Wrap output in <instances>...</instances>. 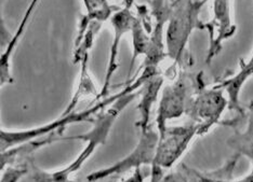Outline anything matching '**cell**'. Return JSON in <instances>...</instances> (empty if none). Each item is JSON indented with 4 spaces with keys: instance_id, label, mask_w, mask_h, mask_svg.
<instances>
[{
    "instance_id": "12",
    "label": "cell",
    "mask_w": 253,
    "mask_h": 182,
    "mask_svg": "<svg viewBox=\"0 0 253 182\" xmlns=\"http://www.w3.org/2000/svg\"><path fill=\"white\" fill-rule=\"evenodd\" d=\"M83 2L85 13L80 22L78 35L75 42L79 41L90 27H101L103 23L111 19L115 13V9L108 3L107 0H83Z\"/></svg>"
},
{
    "instance_id": "22",
    "label": "cell",
    "mask_w": 253,
    "mask_h": 182,
    "mask_svg": "<svg viewBox=\"0 0 253 182\" xmlns=\"http://www.w3.org/2000/svg\"><path fill=\"white\" fill-rule=\"evenodd\" d=\"M170 1H172L173 3H175V2H176V0H170Z\"/></svg>"
},
{
    "instance_id": "17",
    "label": "cell",
    "mask_w": 253,
    "mask_h": 182,
    "mask_svg": "<svg viewBox=\"0 0 253 182\" xmlns=\"http://www.w3.org/2000/svg\"><path fill=\"white\" fill-rule=\"evenodd\" d=\"M144 23V19L135 16L131 26V35H132V47H133V54H132L131 66L129 70V77L134 68V62L136 59L141 55H145L149 40H151V32L148 31Z\"/></svg>"
},
{
    "instance_id": "21",
    "label": "cell",
    "mask_w": 253,
    "mask_h": 182,
    "mask_svg": "<svg viewBox=\"0 0 253 182\" xmlns=\"http://www.w3.org/2000/svg\"><path fill=\"white\" fill-rule=\"evenodd\" d=\"M198 182H215V179L212 177V176L209 174L207 176H201L199 177V181Z\"/></svg>"
},
{
    "instance_id": "3",
    "label": "cell",
    "mask_w": 253,
    "mask_h": 182,
    "mask_svg": "<svg viewBox=\"0 0 253 182\" xmlns=\"http://www.w3.org/2000/svg\"><path fill=\"white\" fill-rule=\"evenodd\" d=\"M208 0H177L167 23L165 35L168 58L173 66L181 62L193 30H206V23L199 19V13Z\"/></svg>"
},
{
    "instance_id": "8",
    "label": "cell",
    "mask_w": 253,
    "mask_h": 182,
    "mask_svg": "<svg viewBox=\"0 0 253 182\" xmlns=\"http://www.w3.org/2000/svg\"><path fill=\"white\" fill-rule=\"evenodd\" d=\"M133 1L134 0H126V1H125L124 7L122 9H118L111 18V24L114 28V39L111 45V53H109L108 58L105 80L104 83H103L101 92L96 98L97 100L108 97L112 79L114 77V73L116 72L118 68V54L120 41H122V38L124 37L125 33L131 30L132 22H133L135 18L133 13L131 12V5L133 3Z\"/></svg>"
},
{
    "instance_id": "1",
    "label": "cell",
    "mask_w": 253,
    "mask_h": 182,
    "mask_svg": "<svg viewBox=\"0 0 253 182\" xmlns=\"http://www.w3.org/2000/svg\"><path fill=\"white\" fill-rule=\"evenodd\" d=\"M160 72L159 68L144 67L142 68V73L137 77L135 76L131 82L124 89V94L112 104L105 108L104 110L97 113L92 122V127L87 133L76 136H67L61 137V140H79L85 144L83 151L75 160L61 170H56L53 173L36 170L34 175V180L36 182H74L71 179V176L82 168L84 163L93 155L95 150L102 145H105L112 132L115 122L117 121L119 116L125 111L132 101L140 95V89L149 77Z\"/></svg>"
},
{
    "instance_id": "20",
    "label": "cell",
    "mask_w": 253,
    "mask_h": 182,
    "mask_svg": "<svg viewBox=\"0 0 253 182\" xmlns=\"http://www.w3.org/2000/svg\"><path fill=\"white\" fill-rule=\"evenodd\" d=\"M123 182H144V177H143L141 169H135L128 179L124 180Z\"/></svg>"
},
{
    "instance_id": "10",
    "label": "cell",
    "mask_w": 253,
    "mask_h": 182,
    "mask_svg": "<svg viewBox=\"0 0 253 182\" xmlns=\"http://www.w3.org/2000/svg\"><path fill=\"white\" fill-rule=\"evenodd\" d=\"M164 89V77L162 72H158L156 75L149 77L140 89L141 99L137 105L139 110L140 120L136 123V126L139 127L140 132H143L148 128L149 120H151L153 107L156 104L159 94Z\"/></svg>"
},
{
    "instance_id": "11",
    "label": "cell",
    "mask_w": 253,
    "mask_h": 182,
    "mask_svg": "<svg viewBox=\"0 0 253 182\" xmlns=\"http://www.w3.org/2000/svg\"><path fill=\"white\" fill-rule=\"evenodd\" d=\"M40 0H32L30 5H28L27 10L25 11V14L23 16V19L20 23L19 28L16 30V32L14 35L11 37L9 43L7 44L2 50L1 53V59H0V81H1V87H3L4 84L8 83H12L13 82V78L12 75H11V58H12V54L14 52V50L16 49V45L19 44L21 38L24 33L26 26L30 22L32 15L34 13V11L37 8V4L39 3Z\"/></svg>"
},
{
    "instance_id": "4",
    "label": "cell",
    "mask_w": 253,
    "mask_h": 182,
    "mask_svg": "<svg viewBox=\"0 0 253 182\" xmlns=\"http://www.w3.org/2000/svg\"><path fill=\"white\" fill-rule=\"evenodd\" d=\"M196 136H198V126L194 123L181 126H167L159 134L149 182L162 181L165 170L171 168L180 160Z\"/></svg>"
},
{
    "instance_id": "7",
    "label": "cell",
    "mask_w": 253,
    "mask_h": 182,
    "mask_svg": "<svg viewBox=\"0 0 253 182\" xmlns=\"http://www.w3.org/2000/svg\"><path fill=\"white\" fill-rule=\"evenodd\" d=\"M228 108V98L224 91L217 88L203 89L194 96L186 115L198 126V136H204L218 124L224 111Z\"/></svg>"
},
{
    "instance_id": "18",
    "label": "cell",
    "mask_w": 253,
    "mask_h": 182,
    "mask_svg": "<svg viewBox=\"0 0 253 182\" xmlns=\"http://www.w3.org/2000/svg\"><path fill=\"white\" fill-rule=\"evenodd\" d=\"M27 173L28 169L25 166H7L1 170V180H0V182H19Z\"/></svg>"
},
{
    "instance_id": "2",
    "label": "cell",
    "mask_w": 253,
    "mask_h": 182,
    "mask_svg": "<svg viewBox=\"0 0 253 182\" xmlns=\"http://www.w3.org/2000/svg\"><path fill=\"white\" fill-rule=\"evenodd\" d=\"M123 94L124 90H122L116 94L109 96V97L101 99L99 102H96L95 105L88 108V109L83 111H74L70 113V115L61 116V118L56 119V120L47 124L40 125V126L37 127L21 130H10L2 128L1 132H0V152L7 151L11 149V148L23 144H27V142L33 140L47 137V136L50 135L62 136L63 132H64L70 125L75 123H92L97 113L104 110L108 106L114 104V102Z\"/></svg>"
},
{
    "instance_id": "5",
    "label": "cell",
    "mask_w": 253,
    "mask_h": 182,
    "mask_svg": "<svg viewBox=\"0 0 253 182\" xmlns=\"http://www.w3.org/2000/svg\"><path fill=\"white\" fill-rule=\"evenodd\" d=\"M203 88L198 80L188 75H181L176 80L163 89L156 115V129L162 134L168 122L185 115L194 96Z\"/></svg>"
},
{
    "instance_id": "13",
    "label": "cell",
    "mask_w": 253,
    "mask_h": 182,
    "mask_svg": "<svg viewBox=\"0 0 253 182\" xmlns=\"http://www.w3.org/2000/svg\"><path fill=\"white\" fill-rule=\"evenodd\" d=\"M251 76H253V56L249 61L241 66L240 70L235 76L215 85V88L221 89L224 91V93H226L228 98V109L245 115L244 110L240 107L239 98L241 90Z\"/></svg>"
},
{
    "instance_id": "16",
    "label": "cell",
    "mask_w": 253,
    "mask_h": 182,
    "mask_svg": "<svg viewBox=\"0 0 253 182\" xmlns=\"http://www.w3.org/2000/svg\"><path fill=\"white\" fill-rule=\"evenodd\" d=\"M165 23L156 22L154 28L151 32V40L147 51L145 53V59L143 61V65L141 68L144 67H155L159 68L160 62H162L166 56H168L166 49V41L164 38V28Z\"/></svg>"
},
{
    "instance_id": "6",
    "label": "cell",
    "mask_w": 253,
    "mask_h": 182,
    "mask_svg": "<svg viewBox=\"0 0 253 182\" xmlns=\"http://www.w3.org/2000/svg\"><path fill=\"white\" fill-rule=\"evenodd\" d=\"M159 140V133L153 126H149L140 132V138L133 149L122 160L105 168L92 172L87 176L88 182H96L112 177L115 175L124 174L131 169H141L142 166L153 164L155 152Z\"/></svg>"
},
{
    "instance_id": "14",
    "label": "cell",
    "mask_w": 253,
    "mask_h": 182,
    "mask_svg": "<svg viewBox=\"0 0 253 182\" xmlns=\"http://www.w3.org/2000/svg\"><path fill=\"white\" fill-rule=\"evenodd\" d=\"M227 145L235 154L249 158L253 170V101L248 108V121L244 130L236 132L227 139Z\"/></svg>"
},
{
    "instance_id": "19",
    "label": "cell",
    "mask_w": 253,
    "mask_h": 182,
    "mask_svg": "<svg viewBox=\"0 0 253 182\" xmlns=\"http://www.w3.org/2000/svg\"><path fill=\"white\" fill-rule=\"evenodd\" d=\"M211 175V174H210ZM212 176V175H211ZM213 177V176H212ZM215 182H253V170H251V173L248 174L246 176V177L241 178V179H238V180H232V179H218V178H215Z\"/></svg>"
},
{
    "instance_id": "9",
    "label": "cell",
    "mask_w": 253,
    "mask_h": 182,
    "mask_svg": "<svg viewBox=\"0 0 253 182\" xmlns=\"http://www.w3.org/2000/svg\"><path fill=\"white\" fill-rule=\"evenodd\" d=\"M209 31L210 44L207 61H211L221 52L223 43L236 32V25L232 22L231 0H213V16L206 24Z\"/></svg>"
},
{
    "instance_id": "15",
    "label": "cell",
    "mask_w": 253,
    "mask_h": 182,
    "mask_svg": "<svg viewBox=\"0 0 253 182\" xmlns=\"http://www.w3.org/2000/svg\"><path fill=\"white\" fill-rule=\"evenodd\" d=\"M79 62L82 66H80V76H79L77 89L75 91L70 104L67 105L66 109L62 113V116L70 115V113L74 112L75 109H76L77 105L79 104V101L83 100L84 97H88V96H94L95 98H97V96L100 94V92H97L94 82L92 80V78L89 73V69H88L89 54L84 55Z\"/></svg>"
}]
</instances>
